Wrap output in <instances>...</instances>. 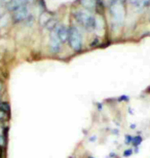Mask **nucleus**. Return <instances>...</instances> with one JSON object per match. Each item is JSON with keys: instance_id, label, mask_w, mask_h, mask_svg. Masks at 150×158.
<instances>
[{"instance_id": "obj_17", "label": "nucleus", "mask_w": 150, "mask_h": 158, "mask_svg": "<svg viewBox=\"0 0 150 158\" xmlns=\"http://www.w3.org/2000/svg\"><path fill=\"white\" fill-rule=\"evenodd\" d=\"M8 0H0V10H6V4H7Z\"/></svg>"}, {"instance_id": "obj_1", "label": "nucleus", "mask_w": 150, "mask_h": 158, "mask_svg": "<svg viewBox=\"0 0 150 158\" xmlns=\"http://www.w3.org/2000/svg\"><path fill=\"white\" fill-rule=\"evenodd\" d=\"M108 15L110 19V25L112 30H118L123 27L126 18V4L117 0H109L107 3Z\"/></svg>"}, {"instance_id": "obj_8", "label": "nucleus", "mask_w": 150, "mask_h": 158, "mask_svg": "<svg viewBox=\"0 0 150 158\" xmlns=\"http://www.w3.org/2000/svg\"><path fill=\"white\" fill-rule=\"evenodd\" d=\"M27 1L26 0H8L7 4H6V11H8L9 14L12 12L14 10H15L17 8H19L20 6L24 5V4H27ZM29 4V3H28Z\"/></svg>"}, {"instance_id": "obj_21", "label": "nucleus", "mask_w": 150, "mask_h": 158, "mask_svg": "<svg viewBox=\"0 0 150 158\" xmlns=\"http://www.w3.org/2000/svg\"><path fill=\"white\" fill-rule=\"evenodd\" d=\"M132 141H133L132 135H126V144H131V143H132Z\"/></svg>"}, {"instance_id": "obj_7", "label": "nucleus", "mask_w": 150, "mask_h": 158, "mask_svg": "<svg viewBox=\"0 0 150 158\" xmlns=\"http://www.w3.org/2000/svg\"><path fill=\"white\" fill-rule=\"evenodd\" d=\"M54 15H55V14L52 12V11H49L47 9H46V10L41 11L39 17H38V21H37L39 27L40 28H44V26L47 24V22H49L50 19L54 17Z\"/></svg>"}, {"instance_id": "obj_23", "label": "nucleus", "mask_w": 150, "mask_h": 158, "mask_svg": "<svg viewBox=\"0 0 150 158\" xmlns=\"http://www.w3.org/2000/svg\"><path fill=\"white\" fill-rule=\"evenodd\" d=\"M26 1H27V2L30 4V3H33V2H35V1H36V0H26Z\"/></svg>"}, {"instance_id": "obj_15", "label": "nucleus", "mask_w": 150, "mask_h": 158, "mask_svg": "<svg viewBox=\"0 0 150 158\" xmlns=\"http://www.w3.org/2000/svg\"><path fill=\"white\" fill-rule=\"evenodd\" d=\"M141 143H142V138L140 137V135H136V137H133L132 144H133L134 147H138Z\"/></svg>"}, {"instance_id": "obj_14", "label": "nucleus", "mask_w": 150, "mask_h": 158, "mask_svg": "<svg viewBox=\"0 0 150 158\" xmlns=\"http://www.w3.org/2000/svg\"><path fill=\"white\" fill-rule=\"evenodd\" d=\"M35 3L37 4L40 12L43 11V10H46V6H45V2H44V0H36Z\"/></svg>"}, {"instance_id": "obj_10", "label": "nucleus", "mask_w": 150, "mask_h": 158, "mask_svg": "<svg viewBox=\"0 0 150 158\" xmlns=\"http://www.w3.org/2000/svg\"><path fill=\"white\" fill-rule=\"evenodd\" d=\"M61 23V22L59 21V19L56 17V15H54V17L50 19V20L47 22V24L45 25V26H44V28L43 29L44 30H46L47 32H52V31H54L57 28V26H58V25Z\"/></svg>"}, {"instance_id": "obj_2", "label": "nucleus", "mask_w": 150, "mask_h": 158, "mask_svg": "<svg viewBox=\"0 0 150 158\" xmlns=\"http://www.w3.org/2000/svg\"><path fill=\"white\" fill-rule=\"evenodd\" d=\"M72 18L76 25L87 33L96 32V15L94 12L79 6L78 8L72 10Z\"/></svg>"}, {"instance_id": "obj_6", "label": "nucleus", "mask_w": 150, "mask_h": 158, "mask_svg": "<svg viewBox=\"0 0 150 158\" xmlns=\"http://www.w3.org/2000/svg\"><path fill=\"white\" fill-rule=\"evenodd\" d=\"M55 32L57 34V36L59 37V39L61 40V42L63 44H65L68 42V36H69V26H67L65 24L60 23L57 28L55 29Z\"/></svg>"}, {"instance_id": "obj_20", "label": "nucleus", "mask_w": 150, "mask_h": 158, "mask_svg": "<svg viewBox=\"0 0 150 158\" xmlns=\"http://www.w3.org/2000/svg\"><path fill=\"white\" fill-rule=\"evenodd\" d=\"M137 0H126V5L127 6H131V7H133L134 5H135Z\"/></svg>"}, {"instance_id": "obj_26", "label": "nucleus", "mask_w": 150, "mask_h": 158, "mask_svg": "<svg viewBox=\"0 0 150 158\" xmlns=\"http://www.w3.org/2000/svg\"><path fill=\"white\" fill-rule=\"evenodd\" d=\"M2 101H1V94H0V103H1Z\"/></svg>"}, {"instance_id": "obj_12", "label": "nucleus", "mask_w": 150, "mask_h": 158, "mask_svg": "<svg viewBox=\"0 0 150 158\" xmlns=\"http://www.w3.org/2000/svg\"><path fill=\"white\" fill-rule=\"evenodd\" d=\"M24 24H25V26H27V27H32V26H33V25L35 24V17H34V15L30 14L29 15H28L26 20L24 21Z\"/></svg>"}, {"instance_id": "obj_18", "label": "nucleus", "mask_w": 150, "mask_h": 158, "mask_svg": "<svg viewBox=\"0 0 150 158\" xmlns=\"http://www.w3.org/2000/svg\"><path fill=\"white\" fill-rule=\"evenodd\" d=\"M6 117H7V113H5L4 111L0 110V121H2V120H5Z\"/></svg>"}, {"instance_id": "obj_16", "label": "nucleus", "mask_w": 150, "mask_h": 158, "mask_svg": "<svg viewBox=\"0 0 150 158\" xmlns=\"http://www.w3.org/2000/svg\"><path fill=\"white\" fill-rule=\"evenodd\" d=\"M99 45H100V37L96 36L91 42V47H98Z\"/></svg>"}, {"instance_id": "obj_5", "label": "nucleus", "mask_w": 150, "mask_h": 158, "mask_svg": "<svg viewBox=\"0 0 150 158\" xmlns=\"http://www.w3.org/2000/svg\"><path fill=\"white\" fill-rule=\"evenodd\" d=\"M49 52L54 53V55H58L63 49V43L61 42V40L59 39V37L57 36V34L55 32V30L49 32Z\"/></svg>"}, {"instance_id": "obj_24", "label": "nucleus", "mask_w": 150, "mask_h": 158, "mask_svg": "<svg viewBox=\"0 0 150 158\" xmlns=\"http://www.w3.org/2000/svg\"><path fill=\"white\" fill-rule=\"evenodd\" d=\"M96 140V137H95V135H94V138H90V141L91 142H94Z\"/></svg>"}, {"instance_id": "obj_27", "label": "nucleus", "mask_w": 150, "mask_h": 158, "mask_svg": "<svg viewBox=\"0 0 150 158\" xmlns=\"http://www.w3.org/2000/svg\"><path fill=\"white\" fill-rule=\"evenodd\" d=\"M149 23H150V18H149Z\"/></svg>"}, {"instance_id": "obj_28", "label": "nucleus", "mask_w": 150, "mask_h": 158, "mask_svg": "<svg viewBox=\"0 0 150 158\" xmlns=\"http://www.w3.org/2000/svg\"><path fill=\"white\" fill-rule=\"evenodd\" d=\"M149 9H150V8H149Z\"/></svg>"}, {"instance_id": "obj_13", "label": "nucleus", "mask_w": 150, "mask_h": 158, "mask_svg": "<svg viewBox=\"0 0 150 158\" xmlns=\"http://www.w3.org/2000/svg\"><path fill=\"white\" fill-rule=\"evenodd\" d=\"M0 110L4 111L5 113H8L11 111V106H9V104L7 102H1L0 103Z\"/></svg>"}, {"instance_id": "obj_19", "label": "nucleus", "mask_w": 150, "mask_h": 158, "mask_svg": "<svg viewBox=\"0 0 150 158\" xmlns=\"http://www.w3.org/2000/svg\"><path fill=\"white\" fill-rule=\"evenodd\" d=\"M133 154V150L132 149H127V150H126L123 152V156L124 157H129V156H131Z\"/></svg>"}, {"instance_id": "obj_9", "label": "nucleus", "mask_w": 150, "mask_h": 158, "mask_svg": "<svg viewBox=\"0 0 150 158\" xmlns=\"http://www.w3.org/2000/svg\"><path fill=\"white\" fill-rule=\"evenodd\" d=\"M96 2L97 0H77V3L80 7L88 9L92 12H95L96 10Z\"/></svg>"}, {"instance_id": "obj_22", "label": "nucleus", "mask_w": 150, "mask_h": 158, "mask_svg": "<svg viewBox=\"0 0 150 158\" xmlns=\"http://www.w3.org/2000/svg\"><path fill=\"white\" fill-rule=\"evenodd\" d=\"M118 100H119V101H129V97H126V96H122L121 98H119Z\"/></svg>"}, {"instance_id": "obj_25", "label": "nucleus", "mask_w": 150, "mask_h": 158, "mask_svg": "<svg viewBox=\"0 0 150 158\" xmlns=\"http://www.w3.org/2000/svg\"><path fill=\"white\" fill-rule=\"evenodd\" d=\"M117 1L122 2V3H126V0H117Z\"/></svg>"}, {"instance_id": "obj_11", "label": "nucleus", "mask_w": 150, "mask_h": 158, "mask_svg": "<svg viewBox=\"0 0 150 158\" xmlns=\"http://www.w3.org/2000/svg\"><path fill=\"white\" fill-rule=\"evenodd\" d=\"M136 10H145L150 8V0H137L135 5L133 6Z\"/></svg>"}, {"instance_id": "obj_3", "label": "nucleus", "mask_w": 150, "mask_h": 158, "mask_svg": "<svg viewBox=\"0 0 150 158\" xmlns=\"http://www.w3.org/2000/svg\"><path fill=\"white\" fill-rule=\"evenodd\" d=\"M67 43L74 52H79L84 49V34L76 24L69 25V36Z\"/></svg>"}, {"instance_id": "obj_4", "label": "nucleus", "mask_w": 150, "mask_h": 158, "mask_svg": "<svg viewBox=\"0 0 150 158\" xmlns=\"http://www.w3.org/2000/svg\"><path fill=\"white\" fill-rule=\"evenodd\" d=\"M31 14L30 11V5L24 4L20 6L19 8H17L15 10L11 12V21L12 22L14 25H19L24 23V21L26 20L27 17Z\"/></svg>"}]
</instances>
